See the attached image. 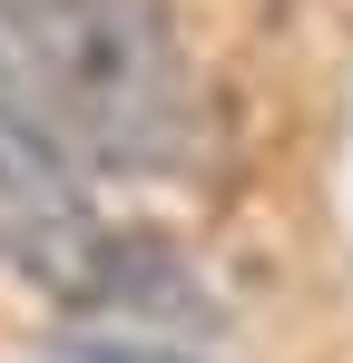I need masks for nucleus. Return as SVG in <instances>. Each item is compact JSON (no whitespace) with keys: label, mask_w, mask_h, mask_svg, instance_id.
I'll list each match as a JSON object with an SVG mask.
<instances>
[{"label":"nucleus","mask_w":353,"mask_h":363,"mask_svg":"<svg viewBox=\"0 0 353 363\" xmlns=\"http://www.w3.org/2000/svg\"><path fill=\"white\" fill-rule=\"evenodd\" d=\"M196 89L157 0H0V138L89 167L157 177L186 157Z\"/></svg>","instance_id":"obj_1"},{"label":"nucleus","mask_w":353,"mask_h":363,"mask_svg":"<svg viewBox=\"0 0 353 363\" xmlns=\"http://www.w3.org/2000/svg\"><path fill=\"white\" fill-rule=\"evenodd\" d=\"M59 363H206V354H186L176 334H108V324H89V334L59 344Z\"/></svg>","instance_id":"obj_2"}]
</instances>
